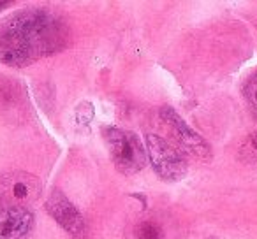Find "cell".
Returning <instances> with one entry per match:
<instances>
[{
    "mask_svg": "<svg viewBox=\"0 0 257 239\" xmlns=\"http://www.w3.org/2000/svg\"><path fill=\"white\" fill-rule=\"evenodd\" d=\"M64 41L65 27L53 15L41 9L18 13L0 25V62L29 65L60 50Z\"/></svg>",
    "mask_w": 257,
    "mask_h": 239,
    "instance_id": "1",
    "label": "cell"
},
{
    "mask_svg": "<svg viewBox=\"0 0 257 239\" xmlns=\"http://www.w3.org/2000/svg\"><path fill=\"white\" fill-rule=\"evenodd\" d=\"M102 132L118 171H121L123 174H134L145 167V162H147L145 148L136 134L114 129V127H107Z\"/></svg>",
    "mask_w": 257,
    "mask_h": 239,
    "instance_id": "2",
    "label": "cell"
},
{
    "mask_svg": "<svg viewBox=\"0 0 257 239\" xmlns=\"http://www.w3.org/2000/svg\"><path fill=\"white\" fill-rule=\"evenodd\" d=\"M147 146H148V155H150L152 165H154L155 172L161 178L175 181L185 176L187 172V164L183 160V157L180 155V151L176 148H173L166 139H162L161 136L150 134L147 137Z\"/></svg>",
    "mask_w": 257,
    "mask_h": 239,
    "instance_id": "3",
    "label": "cell"
},
{
    "mask_svg": "<svg viewBox=\"0 0 257 239\" xmlns=\"http://www.w3.org/2000/svg\"><path fill=\"white\" fill-rule=\"evenodd\" d=\"M41 195V183L36 176L23 171H9L0 176V199L13 204V207H23L37 200Z\"/></svg>",
    "mask_w": 257,
    "mask_h": 239,
    "instance_id": "4",
    "label": "cell"
},
{
    "mask_svg": "<svg viewBox=\"0 0 257 239\" xmlns=\"http://www.w3.org/2000/svg\"><path fill=\"white\" fill-rule=\"evenodd\" d=\"M175 220L161 213H143L125 230V239H175Z\"/></svg>",
    "mask_w": 257,
    "mask_h": 239,
    "instance_id": "5",
    "label": "cell"
},
{
    "mask_svg": "<svg viewBox=\"0 0 257 239\" xmlns=\"http://www.w3.org/2000/svg\"><path fill=\"white\" fill-rule=\"evenodd\" d=\"M46 211L57 220L62 228L69 232L74 239L85 237V220H83L81 213L76 209V206L64 195L62 192H53L51 197L46 202Z\"/></svg>",
    "mask_w": 257,
    "mask_h": 239,
    "instance_id": "6",
    "label": "cell"
},
{
    "mask_svg": "<svg viewBox=\"0 0 257 239\" xmlns=\"http://www.w3.org/2000/svg\"><path fill=\"white\" fill-rule=\"evenodd\" d=\"M161 116L164 120V123L168 125L169 132L173 134V137L176 139V143L189 153L196 155V157H206L210 153L208 144L194 132L190 127H187V123L183 122L182 118L171 109V107H164L161 111Z\"/></svg>",
    "mask_w": 257,
    "mask_h": 239,
    "instance_id": "7",
    "label": "cell"
},
{
    "mask_svg": "<svg viewBox=\"0 0 257 239\" xmlns=\"http://www.w3.org/2000/svg\"><path fill=\"white\" fill-rule=\"evenodd\" d=\"M34 216L25 207H4L0 211V239H29Z\"/></svg>",
    "mask_w": 257,
    "mask_h": 239,
    "instance_id": "8",
    "label": "cell"
},
{
    "mask_svg": "<svg viewBox=\"0 0 257 239\" xmlns=\"http://www.w3.org/2000/svg\"><path fill=\"white\" fill-rule=\"evenodd\" d=\"M239 155H241V158H245V160L252 162V164H257V130L246 137L245 144H243L241 150H239Z\"/></svg>",
    "mask_w": 257,
    "mask_h": 239,
    "instance_id": "9",
    "label": "cell"
},
{
    "mask_svg": "<svg viewBox=\"0 0 257 239\" xmlns=\"http://www.w3.org/2000/svg\"><path fill=\"white\" fill-rule=\"evenodd\" d=\"M245 99H246V102H248L250 111H252L253 116L257 118V72L248 79V81H246Z\"/></svg>",
    "mask_w": 257,
    "mask_h": 239,
    "instance_id": "10",
    "label": "cell"
},
{
    "mask_svg": "<svg viewBox=\"0 0 257 239\" xmlns=\"http://www.w3.org/2000/svg\"><path fill=\"white\" fill-rule=\"evenodd\" d=\"M6 6H9V2H0V9L6 8Z\"/></svg>",
    "mask_w": 257,
    "mask_h": 239,
    "instance_id": "11",
    "label": "cell"
},
{
    "mask_svg": "<svg viewBox=\"0 0 257 239\" xmlns=\"http://www.w3.org/2000/svg\"><path fill=\"white\" fill-rule=\"evenodd\" d=\"M2 209H4V207H2V199H0V211H2Z\"/></svg>",
    "mask_w": 257,
    "mask_h": 239,
    "instance_id": "12",
    "label": "cell"
}]
</instances>
